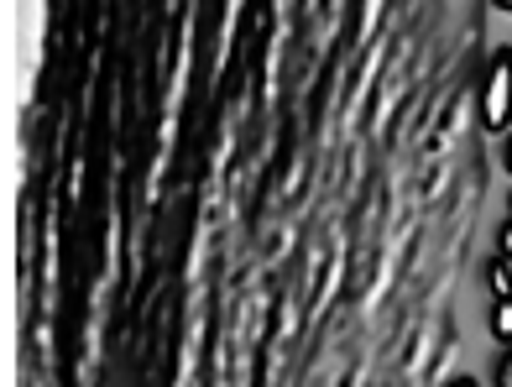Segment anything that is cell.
Wrapping results in <instances>:
<instances>
[{"mask_svg": "<svg viewBox=\"0 0 512 387\" xmlns=\"http://www.w3.org/2000/svg\"><path fill=\"white\" fill-rule=\"evenodd\" d=\"M481 121L492 131L512 126V58L507 53L492 63V79H486V95H481Z\"/></svg>", "mask_w": 512, "mask_h": 387, "instance_id": "obj_1", "label": "cell"}, {"mask_svg": "<svg viewBox=\"0 0 512 387\" xmlns=\"http://www.w3.org/2000/svg\"><path fill=\"white\" fill-rule=\"evenodd\" d=\"M492 288H497V299H512V262L492 267Z\"/></svg>", "mask_w": 512, "mask_h": 387, "instance_id": "obj_3", "label": "cell"}, {"mask_svg": "<svg viewBox=\"0 0 512 387\" xmlns=\"http://www.w3.org/2000/svg\"><path fill=\"white\" fill-rule=\"evenodd\" d=\"M455 387H471V382H455Z\"/></svg>", "mask_w": 512, "mask_h": 387, "instance_id": "obj_7", "label": "cell"}, {"mask_svg": "<svg viewBox=\"0 0 512 387\" xmlns=\"http://www.w3.org/2000/svg\"><path fill=\"white\" fill-rule=\"evenodd\" d=\"M507 168H512V142H507Z\"/></svg>", "mask_w": 512, "mask_h": 387, "instance_id": "obj_6", "label": "cell"}, {"mask_svg": "<svg viewBox=\"0 0 512 387\" xmlns=\"http://www.w3.org/2000/svg\"><path fill=\"white\" fill-rule=\"evenodd\" d=\"M492 335L512 346V299H502V304H497V314H492Z\"/></svg>", "mask_w": 512, "mask_h": 387, "instance_id": "obj_2", "label": "cell"}, {"mask_svg": "<svg viewBox=\"0 0 512 387\" xmlns=\"http://www.w3.org/2000/svg\"><path fill=\"white\" fill-rule=\"evenodd\" d=\"M502 262H512V225L502 231Z\"/></svg>", "mask_w": 512, "mask_h": 387, "instance_id": "obj_5", "label": "cell"}, {"mask_svg": "<svg viewBox=\"0 0 512 387\" xmlns=\"http://www.w3.org/2000/svg\"><path fill=\"white\" fill-rule=\"evenodd\" d=\"M497 387H512V351H507V361H502V372H497Z\"/></svg>", "mask_w": 512, "mask_h": 387, "instance_id": "obj_4", "label": "cell"}]
</instances>
